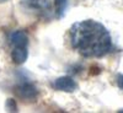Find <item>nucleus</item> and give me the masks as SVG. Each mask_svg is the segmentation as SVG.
Instances as JSON below:
<instances>
[{"instance_id":"nucleus-1","label":"nucleus","mask_w":123,"mask_h":113,"mask_svg":"<svg viewBox=\"0 0 123 113\" xmlns=\"http://www.w3.org/2000/svg\"><path fill=\"white\" fill-rule=\"evenodd\" d=\"M70 43L78 53L86 58L106 55L112 47L108 31L94 20H85L70 28Z\"/></svg>"},{"instance_id":"nucleus-2","label":"nucleus","mask_w":123,"mask_h":113,"mask_svg":"<svg viewBox=\"0 0 123 113\" xmlns=\"http://www.w3.org/2000/svg\"><path fill=\"white\" fill-rule=\"evenodd\" d=\"M26 7L44 18L60 17L67 7V0H24Z\"/></svg>"},{"instance_id":"nucleus-3","label":"nucleus","mask_w":123,"mask_h":113,"mask_svg":"<svg viewBox=\"0 0 123 113\" xmlns=\"http://www.w3.org/2000/svg\"><path fill=\"white\" fill-rule=\"evenodd\" d=\"M15 92L18 97H21L24 100H33L37 97V89L32 84H28V83H25L22 85L17 86Z\"/></svg>"},{"instance_id":"nucleus-4","label":"nucleus","mask_w":123,"mask_h":113,"mask_svg":"<svg viewBox=\"0 0 123 113\" xmlns=\"http://www.w3.org/2000/svg\"><path fill=\"white\" fill-rule=\"evenodd\" d=\"M53 86H54V89H57L59 91L71 92L76 89V83L69 76H62V77H59L54 81Z\"/></svg>"},{"instance_id":"nucleus-5","label":"nucleus","mask_w":123,"mask_h":113,"mask_svg":"<svg viewBox=\"0 0 123 113\" xmlns=\"http://www.w3.org/2000/svg\"><path fill=\"white\" fill-rule=\"evenodd\" d=\"M10 43L12 47H27L28 38L24 31H14L10 36Z\"/></svg>"},{"instance_id":"nucleus-6","label":"nucleus","mask_w":123,"mask_h":113,"mask_svg":"<svg viewBox=\"0 0 123 113\" xmlns=\"http://www.w3.org/2000/svg\"><path fill=\"white\" fill-rule=\"evenodd\" d=\"M27 55H28L27 47H12L11 58L14 60V63L16 64L25 63V60L27 59Z\"/></svg>"},{"instance_id":"nucleus-7","label":"nucleus","mask_w":123,"mask_h":113,"mask_svg":"<svg viewBox=\"0 0 123 113\" xmlns=\"http://www.w3.org/2000/svg\"><path fill=\"white\" fill-rule=\"evenodd\" d=\"M7 108H9L10 111H15V109H16L15 101H14V100H9V101H7Z\"/></svg>"},{"instance_id":"nucleus-8","label":"nucleus","mask_w":123,"mask_h":113,"mask_svg":"<svg viewBox=\"0 0 123 113\" xmlns=\"http://www.w3.org/2000/svg\"><path fill=\"white\" fill-rule=\"evenodd\" d=\"M117 84H118V87L123 90V75H121V76L118 77V80H117Z\"/></svg>"},{"instance_id":"nucleus-9","label":"nucleus","mask_w":123,"mask_h":113,"mask_svg":"<svg viewBox=\"0 0 123 113\" xmlns=\"http://www.w3.org/2000/svg\"><path fill=\"white\" fill-rule=\"evenodd\" d=\"M0 1H3V0H0Z\"/></svg>"}]
</instances>
